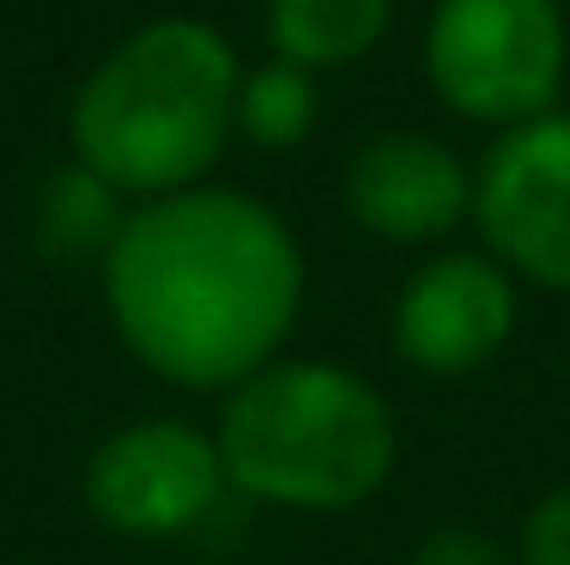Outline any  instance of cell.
I'll return each mask as SVG.
<instances>
[{"mask_svg":"<svg viewBox=\"0 0 570 565\" xmlns=\"http://www.w3.org/2000/svg\"><path fill=\"white\" fill-rule=\"evenodd\" d=\"M98 299L116 347L146 377L219 401L292 353L309 255L274 201L195 183L134 201L98 262Z\"/></svg>","mask_w":570,"mask_h":565,"instance_id":"cell-1","label":"cell"},{"mask_svg":"<svg viewBox=\"0 0 570 565\" xmlns=\"http://www.w3.org/2000/svg\"><path fill=\"white\" fill-rule=\"evenodd\" d=\"M243 61L207 19L165 12L116 37L67 98V158L121 201L213 183L237 140Z\"/></svg>","mask_w":570,"mask_h":565,"instance_id":"cell-2","label":"cell"},{"mask_svg":"<svg viewBox=\"0 0 570 565\" xmlns=\"http://www.w3.org/2000/svg\"><path fill=\"white\" fill-rule=\"evenodd\" d=\"M213 438L230 499L292 517H352L401 468V420L383 383L322 353H279L243 377L219 396Z\"/></svg>","mask_w":570,"mask_h":565,"instance_id":"cell-3","label":"cell"},{"mask_svg":"<svg viewBox=\"0 0 570 565\" xmlns=\"http://www.w3.org/2000/svg\"><path fill=\"white\" fill-rule=\"evenodd\" d=\"M419 67L431 98L473 128H515L559 110L570 79L564 0H431Z\"/></svg>","mask_w":570,"mask_h":565,"instance_id":"cell-4","label":"cell"},{"mask_svg":"<svg viewBox=\"0 0 570 565\" xmlns=\"http://www.w3.org/2000/svg\"><path fill=\"white\" fill-rule=\"evenodd\" d=\"M79 499H86L91 523L121 542H188L230 499L219 438H213V426L183 420V413L121 420L86 450Z\"/></svg>","mask_w":570,"mask_h":565,"instance_id":"cell-5","label":"cell"},{"mask_svg":"<svg viewBox=\"0 0 570 565\" xmlns=\"http://www.w3.org/2000/svg\"><path fill=\"white\" fill-rule=\"evenodd\" d=\"M473 232L522 286L570 299V110L498 128L473 165Z\"/></svg>","mask_w":570,"mask_h":565,"instance_id":"cell-6","label":"cell"},{"mask_svg":"<svg viewBox=\"0 0 570 565\" xmlns=\"http://www.w3.org/2000/svg\"><path fill=\"white\" fill-rule=\"evenodd\" d=\"M522 329V280L498 255L473 250H425L389 304V347L413 377L461 383L492 371Z\"/></svg>","mask_w":570,"mask_h":565,"instance_id":"cell-7","label":"cell"},{"mask_svg":"<svg viewBox=\"0 0 570 565\" xmlns=\"http://www.w3.org/2000/svg\"><path fill=\"white\" fill-rule=\"evenodd\" d=\"M346 220L395 250H443L473 225V165L431 128H376L341 177Z\"/></svg>","mask_w":570,"mask_h":565,"instance_id":"cell-8","label":"cell"},{"mask_svg":"<svg viewBox=\"0 0 570 565\" xmlns=\"http://www.w3.org/2000/svg\"><path fill=\"white\" fill-rule=\"evenodd\" d=\"M389 25H395V0H267L262 7L267 56L309 67V74L371 61Z\"/></svg>","mask_w":570,"mask_h":565,"instance_id":"cell-9","label":"cell"},{"mask_svg":"<svg viewBox=\"0 0 570 565\" xmlns=\"http://www.w3.org/2000/svg\"><path fill=\"white\" fill-rule=\"evenodd\" d=\"M128 207L134 201H121L104 177H91L86 165L67 158V165L49 171L31 195V244L56 267H91V274H98V262L110 255Z\"/></svg>","mask_w":570,"mask_h":565,"instance_id":"cell-10","label":"cell"},{"mask_svg":"<svg viewBox=\"0 0 570 565\" xmlns=\"http://www.w3.org/2000/svg\"><path fill=\"white\" fill-rule=\"evenodd\" d=\"M322 74L267 56L262 67H243L237 86V134L262 153H297L322 123Z\"/></svg>","mask_w":570,"mask_h":565,"instance_id":"cell-11","label":"cell"},{"mask_svg":"<svg viewBox=\"0 0 570 565\" xmlns=\"http://www.w3.org/2000/svg\"><path fill=\"white\" fill-rule=\"evenodd\" d=\"M515 565H570V480L540 493L510 535Z\"/></svg>","mask_w":570,"mask_h":565,"instance_id":"cell-12","label":"cell"},{"mask_svg":"<svg viewBox=\"0 0 570 565\" xmlns=\"http://www.w3.org/2000/svg\"><path fill=\"white\" fill-rule=\"evenodd\" d=\"M406 565H515V547L492 529H473V523H443V529L419 535Z\"/></svg>","mask_w":570,"mask_h":565,"instance_id":"cell-13","label":"cell"}]
</instances>
